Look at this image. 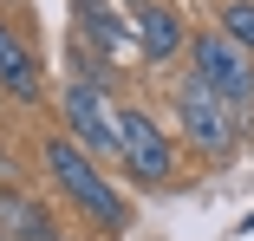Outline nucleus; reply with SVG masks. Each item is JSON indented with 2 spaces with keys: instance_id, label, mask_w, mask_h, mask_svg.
Segmentation results:
<instances>
[{
  "instance_id": "nucleus-1",
  "label": "nucleus",
  "mask_w": 254,
  "mask_h": 241,
  "mask_svg": "<svg viewBox=\"0 0 254 241\" xmlns=\"http://www.w3.org/2000/svg\"><path fill=\"white\" fill-rule=\"evenodd\" d=\"M39 163H46V176H53V182H59V189H65V196H72L98 228H105V235H124V222H130L124 196L105 182V170H98L72 137H46V143H39Z\"/></svg>"
},
{
  "instance_id": "nucleus-2",
  "label": "nucleus",
  "mask_w": 254,
  "mask_h": 241,
  "mask_svg": "<svg viewBox=\"0 0 254 241\" xmlns=\"http://www.w3.org/2000/svg\"><path fill=\"white\" fill-rule=\"evenodd\" d=\"M170 105H176V130L195 157H209V163H228L241 150V111H228L209 85H202L195 72H183L170 85Z\"/></svg>"
},
{
  "instance_id": "nucleus-3",
  "label": "nucleus",
  "mask_w": 254,
  "mask_h": 241,
  "mask_svg": "<svg viewBox=\"0 0 254 241\" xmlns=\"http://www.w3.org/2000/svg\"><path fill=\"white\" fill-rule=\"evenodd\" d=\"M183 53H189V72L209 85L228 111H241V118L254 111V59L241 53V46H228L222 33H189Z\"/></svg>"
},
{
  "instance_id": "nucleus-4",
  "label": "nucleus",
  "mask_w": 254,
  "mask_h": 241,
  "mask_svg": "<svg viewBox=\"0 0 254 241\" xmlns=\"http://www.w3.org/2000/svg\"><path fill=\"white\" fill-rule=\"evenodd\" d=\"M59 111H65V137L78 143L91 163L118 157V105L105 98V85H98V78H85V72H78V78H65Z\"/></svg>"
},
{
  "instance_id": "nucleus-5",
  "label": "nucleus",
  "mask_w": 254,
  "mask_h": 241,
  "mask_svg": "<svg viewBox=\"0 0 254 241\" xmlns=\"http://www.w3.org/2000/svg\"><path fill=\"white\" fill-rule=\"evenodd\" d=\"M118 163H124L130 182L163 189V182H176V143L157 130V118H150V111L118 105Z\"/></svg>"
},
{
  "instance_id": "nucleus-6",
  "label": "nucleus",
  "mask_w": 254,
  "mask_h": 241,
  "mask_svg": "<svg viewBox=\"0 0 254 241\" xmlns=\"http://www.w3.org/2000/svg\"><path fill=\"white\" fill-rule=\"evenodd\" d=\"M130 46H137L143 65H170V59H183V46H189V20L170 7V0H150V7L130 13Z\"/></svg>"
},
{
  "instance_id": "nucleus-7",
  "label": "nucleus",
  "mask_w": 254,
  "mask_h": 241,
  "mask_svg": "<svg viewBox=\"0 0 254 241\" xmlns=\"http://www.w3.org/2000/svg\"><path fill=\"white\" fill-rule=\"evenodd\" d=\"M39 91H46V78H39V59H33V46L0 20V98H13V105H39Z\"/></svg>"
},
{
  "instance_id": "nucleus-8",
  "label": "nucleus",
  "mask_w": 254,
  "mask_h": 241,
  "mask_svg": "<svg viewBox=\"0 0 254 241\" xmlns=\"http://www.w3.org/2000/svg\"><path fill=\"white\" fill-rule=\"evenodd\" d=\"M0 228H13L20 241H59V235H53V222H46L26 196H0Z\"/></svg>"
},
{
  "instance_id": "nucleus-9",
  "label": "nucleus",
  "mask_w": 254,
  "mask_h": 241,
  "mask_svg": "<svg viewBox=\"0 0 254 241\" xmlns=\"http://www.w3.org/2000/svg\"><path fill=\"white\" fill-rule=\"evenodd\" d=\"M215 33L254 59V0H222V26H215Z\"/></svg>"
},
{
  "instance_id": "nucleus-10",
  "label": "nucleus",
  "mask_w": 254,
  "mask_h": 241,
  "mask_svg": "<svg viewBox=\"0 0 254 241\" xmlns=\"http://www.w3.org/2000/svg\"><path fill=\"white\" fill-rule=\"evenodd\" d=\"M78 33L98 46V53H111V46H118V20H111L105 0H78Z\"/></svg>"
}]
</instances>
